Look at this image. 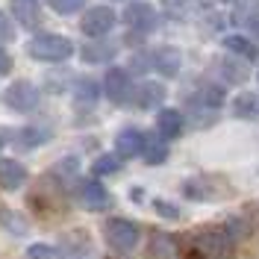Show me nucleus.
Returning <instances> with one entry per match:
<instances>
[{"label":"nucleus","mask_w":259,"mask_h":259,"mask_svg":"<svg viewBox=\"0 0 259 259\" xmlns=\"http://www.w3.org/2000/svg\"><path fill=\"white\" fill-rule=\"evenodd\" d=\"M27 53L38 62H65L74 53V45H71V38H65L59 32H41V35L30 38Z\"/></svg>","instance_id":"nucleus-1"},{"label":"nucleus","mask_w":259,"mask_h":259,"mask_svg":"<svg viewBox=\"0 0 259 259\" xmlns=\"http://www.w3.org/2000/svg\"><path fill=\"white\" fill-rule=\"evenodd\" d=\"M0 224H3V230H9L12 236H24V233L30 230L27 218L15 209H0Z\"/></svg>","instance_id":"nucleus-18"},{"label":"nucleus","mask_w":259,"mask_h":259,"mask_svg":"<svg viewBox=\"0 0 259 259\" xmlns=\"http://www.w3.org/2000/svg\"><path fill=\"white\" fill-rule=\"evenodd\" d=\"M6 106L15 109V112H32V109L38 106V89L27 80L12 82V85L6 89Z\"/></svg>","instance_id":"nucleus-5"},{"label":"nucleus","mask_w":259,"mask_h":259,"mask_svg":"<svg viewBox=\"0 0 259 259\" xmlns=\"http://www.w3.org/2000/svg\"><path fill=\"white\" fill-rule=\"evenodd\" d=\"M12 38V21L6 12H0V41H9Z\"/></svg>","instance_id":"nucleus-29"},{"label":"nucleus","mask_w":259,"mask_h":259,"mask_svg":"<svg viewBox=\"0 0 259 259\" xmlns=\"http://www.w3.org/2000/svg\"><path fill=\"white\" fill-rule=\"evenodd\" d=\"M233 112H236V118H253V115L259 112V103L253 95H239L236 100H233Z\"/></svg>","instance_id":"nucleus-22"},{"label":"nucleus","mask_w":259,"mask_h":259,"mask_svg":"<svg viewBox=\"0 0 259 259\" xmlns=\"http://www.w3.org/2000/svg\"><path fill=\"white\" fill-rule=\"evenodd\" d=\"M9 71H12V59H9V53H6V50L0 48V77H3V74H9Z\"/></svg>","instance_id":"nucleus-30"},{"label":"nucleus","mask_w":259,"mask_h":259,"mask_svg":"<svg viewBox=\"0 0 259 259\" xmlns=\"http://www.w3.org/2000/svg\"><path fill=\"white\" fill-rule=\"evenodd\" d=\"M250 30H253V32H256V35H259V15L253 18V21H250Z\"/></svg>","instance_id":"nucleus-31"},{"label":"nucleus","mask_w":259,"mask_h":259,"mask_svg":"<svg viewBox=\"0 0 259 259\" xmlns=\"http://www.w3.org/2000/svg\"><path fill=\"white\" fill-rule=\"evenodd\" d=\"M150 62H153V68L159 71L162 77H177L180 65H183V56H180L177 48H159L150 56Z\"/></svg>","instance_id":"nucleus-11"},{"label":"nucleus","mask_w":259,"mask_h":259,"mask_svg":"<svg viewBox=\"0 0 259 259\" xmlns=\"http://www.w3.org/2000/svg\"><path fill=\"white\" fill-rule=\"evenodd\" d=\"M24 136H27V139H24V145L27 147H32V145H41V142H48V133H45V130H24Z\"/></svg>","instance_id":"nucleus-28"},{"label":"nucleus","mask_w":259,"mask_h":259,"mask_svg":"<svg viewBox=\"0 0 259 259\" xmlns=\"http://www.w3.org/2000/svg\"><path fill=\"white\" fill-rule=\"evenodd\" d=\"M256 77H259V74H256Z\"/></svg>","instance_id":"nucleus-34"},{"label":"nucleus","mask_w":259,"mask_h":259,"mask_svg":"<svg viewBox=\"0 0 259 259\" xmlns=\"http://www.w3.org/2000/svg\"><path fill=\"white\" fill-rule=\"evenodd\" d=\"M12 15L24 30H35L41 21V9L35 0H12Z\"/></svg>","instance_id":"nucleus-12"},{"label":"nucleus","mask_w":259,"mask_h":259,"mask_svg":"<svg viewBox=\"0 0 259 259\" xmlns=\"http://www.w3.org/2000/svg\"><path fill=\"white\" fill-rule=\"evenodd\" d=\"M103 89H106V97L112 103H127L133 97V82H130V74L121 71V68H112L103 80Z\"/></svg>","instance_id":"nucleus-7"},{"label":"nucleus","mask_w":259,"mask_h":259,"mask_svg":"<svg viewBox=\"0 0 259 259\" xmlns=\"http://www.w3.org/2000/svg\"><path fill=\"white\" fill-rule=\"evenodd\" d=\"M156 130H159L162 139H177L180 133H183V112L180 109H159Z\"/></svg>","instance_id":"nucleus-13"},{"label":"nucleus","mask_w":259,"mask_h":259,"mask_svg":"<svg viewBox=\"0 0 259 259\" xmlns=\"http://www.w3.org/2000/svg\"><path fill=\"white\" fill-rule=\"evenodd\" d=\"M124 21H127L133 30L139 32H150L156 30V24H159V15H156V9L145 3V0H133L127 6V12H124Z\"/></svg>","instance_id":"nucleus-6"},{"label":"nucleus","mask_w":259,"mask_h":259,"mask_svg":"<svg viewBox=\"0 0 259 259\" xmlns=\"http://www.w3.org/2000/svg\"><path fill=\"white\" fill-rule=\"evenodd\" d=\"M224 100H227V92L221 89V85H206V89L197 95V103H200L203 109H209V112L212 109H218Z\"/></svg>","instance_id":"nucleus-20"},{"label":"nucleus","mask_w":259,"mask_h":259,"mask_svg":"<svg viewBox=\"0 0 259 259\" xmlns=\"http://www.w3.org/2000/svg\"><path fill=\"white\" fill-rule=\"evenodd\" d=\"M142 156H145L147 165H162V162L168 159V145H165L162 139H150V136H145Z\"/></svg>","instance_id":"nucleus-17"},{"label":"nucleus","mask_w":259,"mask_h":259,"mask_svg":"<svg viewBox=\"0 0 259 259\" xmlns=\"http://www.w3.org/2000/svg\"><path fill=\"white\" fill-rule=\"evenodd\" d=\"M27 168L18 159H0V189L6 192H18L24 183H27Z\"/></svg>","instance_id":"nucleus-10"},{"label":"nucleus","mask_w":259,"mask_h":259,"mask_svg":"<svg viewBox=\"0 0 259 259\" xmlns=\"http://www.w3.org/2000/svg\"><path fill=\"white\" fill-rule=\"evenodd\" d=\"M162 97H165V89H162L159 82H145V85L139 89L136 103H139L142 109H156V106L162 103Z\"/></svg>","instance_id":"nucleus-15"},{"label":"nucleus","mask_w":259,"mask_h":259,"mask_svg":"<svg viewBox=\"0 0 259 259\" xmlns=\"http://www.w3.org/2000/svg\"><path fill=\"white\" fill-rule=\"evenodd\" d=\"M0 147H3V136H0Z\"/></svg>","instance_id":"nucleus-32"},{"label":"nucleus","mask_w":259,"mask_h":259,"mask_svg":"<svg viewBox=\"0 0 259 259\" xmlns=\"http://www.w3.org/2000/svg\"><path fill=\"white\" fill-rule=\"evenodd\" d=\"M224 45L230 53H236V56H242V59H256L259 56V48L247 38V35H239V32H233V35H227Z\"/></svg>","instance_id":"nucleus-14"},{"label":"nucleus","mask_w":259,"mask_h":259,"mask_svg":"<svg viewBox=\"0 0 259 259\" xmlns=\"http://www.w3.org/2000/svg\"><path fill=\"white\" fill-rule=\"evenodd\" d=\"M142 147H145V133L136 130V127L121 130L118 139H115V153H118V159H130V156L142 153Z\"/></svg>","instance_id":"nucleus-9"},{"label":"nucleus","mask_w":259,"mask_h":259,"mask_svg":"<svg viewBox=\"0 0 259 259\" xmlns=\"http://www.w3.org/2000/svg\"><path fill=\"white\" fill-rule=\"evenodd\" d=\"M109 192H106V186L103 183H97V180H89V183H82V189H80V203L85 206V209H92V212H100V209H106L109 206Z\"/></svg>","instance_id":"nucleus-8"},{"label":"nucleus","mask_w":259,"mask_h":259,"mask_svg":"<svg viewBox=\"0 0 259 259\" xmlns=\"http://www.w3.org/2000/svg\"><path fill=\"white\" fill-rule=\"evenodd\" d=\"M50 6L59 15H74V12H80L82 6H85V0H50Z\"/></svg>","instance_id":"nucleus-25"},{"label":"nucleus","mask_w":259,"mask_h":259,"mask_svg":"<svg viewBox=\"0 0 259 259\" xmlns=\"http://www.w3.org/2000/svg\"><path fill=\"white\" fill-rule=\"evenodd\" d=\"M224 3H233V0H224Z\"/></svg>","instance_id":"nucleus-33"},{"label":"nucleus","mask_w":259,"mask_h":259,"mask_svg":"<svg viewBox=\"0 0 259 259\" xmlns=\"http://www.w3.org/2000/svg\"><path fill=\"white\" fill-rule=\"evenodd\" d=\"M221 74H224L230 82H244L247 80V68L242 65V59H221Z\"/></svg>","instance_id":"nucleus-21"},{"label":"nucleus","mask_w":259,"mask_h":259,"mask_svg":"<svg viewBox=\"0 0 259 259\" xmlns=\"http://www.w3.org/2000/svg\"><path fill=\"white\" fill-rule=\"evenodd\" d=\"M115 21H118V15H115L109 6H95V9H89L85 18L80 21V30L85 32V35H92V38H100V35H106V32L115 27Z\"/></svg>","instance_id":"nucleus-4"},{"label":"nucleus","mask_w":259,"mask_h":259,"mask_svg":"<svg viewBox=\"0 0 259 259\" xmlns=\"http://www.w3.org/2000/svg\"><path fill=\"white\" fill-rule=\"evenodd\" d=\"M103 236H106L112 250L127 253V250H133L139 244V227L133 221H127V218H109L106 227H103Z\"/></svg>","instance_id":"nucleus-3"},{"label":"nucleus","mask_w":259,"mask_h":259,"mask_svg":"<svg viewBox=\"0 0 259 259\" xmlns=\"http://www.w3.org/2000/svg\"><path fill=\"white\" fill-rule=\"evenodd\" d=\"M27 259H65V256L56 247H50V244H32L27 250Z\"/></svg>","instance_id":"nucleus-24"},{"label":"nucleus","mask_w":259,"mask_h":259,"mask_svg":"<svg viewBox=\"0 0 259 259\" xmlns=\"http://www.w3.org/2000/svg\"><path fill=\"white\" fill-rule=\"evenodd\" d=\"M118 168H121V159H118V156H109V153H106V156H97L95 159V174L97 177H103V174H115Z\"/></svg>","instance_id":"nucleus-23"},{"label":"nucleus","mask_w":259,"mask_h":259,"mask_svg":"<svg viewBox=\"0 0 259 259\" xmlns=\"http://www.w3.org/2000/svg\"><path fill=\"white\" fill-rule=\"evenodd\" d=\"M153 206H156V212H159L162 218H171V221H177L180 218V209L174 206V203H168V200H156Z\"/></svg>","instance_id":"nucleus-27"},{"label":"nucleus","mask_w":259,"mask_h":259,"mask_svg":"<svg viewBox=\"0 0 259 259\" xmlns=\"http://www.w3.org/2000/svg\"><path fill=\"white\" fill-rule=\"evenodd\" d=\"M174 253H177L174 239L168 233H153V239H150V256L153 259H174Z\"/></svg>","instance_id":"nucleus-16"},{"label":"nucleus","mask_w":259,"mask_h":259,"mask_svg":"<svg viewBox=\"0 0 259 259\" xmlns=\"http://www.w3.org/2000/svg\"><path fill=\"white\" fill-rule=\"evenodd\" d=\"M192 250L197 253V259H230L233 239L227 230H200L192 239Z\"/></svg>","instance_id":"nucleus-2"},{"label":"nucleus","mask_w":259,"mask_h":259,"mask_svg":"<svg viewBox=\"0 0 259 259\" xmlns=\"http://www.w3.org/2000/svg\"><path fill=\"white\" fill-rule=\"evenodd\" d=\"M97 95H100V92H97V82H95V80H82L80 85H77V97H80V100H89V103H95Z\"/></svg>","instance_id":"nucleus-26"},{"label":"nucleus","mask_w":259,"mask_h":259,"mask_svg":"<svg viewBox=\"0 0 259 259\" xmlns=\"http://www.w3.org/2000/svg\"><path fill=\"white\" fill-rule=\"evenodd\" d=\"M115 56V45H100V41H89L82 48V59L85 62H109Z\"/></svg>","instance_id":"nucleus-19"}]
</instances>
